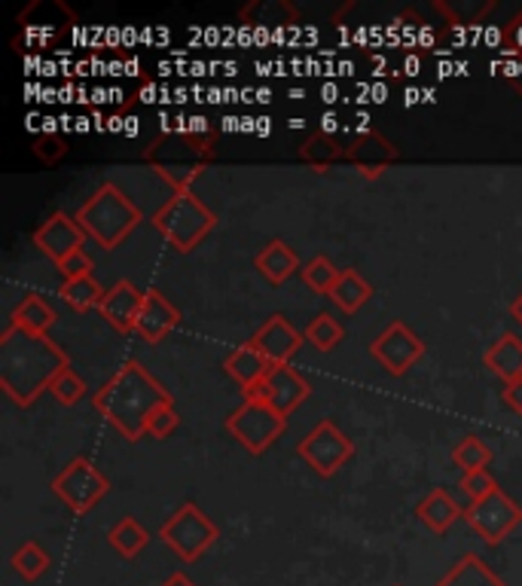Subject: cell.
Instances as JSON below:
<instances>
[{
	"mask_svg": "<svg viewBox=\"0 0 522 586\" xmlns=\"http://www.w3.org/2000/svg\"><path fill=\"white\" fill-rule=\"evenodd\" d=\"M65 367H71V360L61 345L53 343L49 336L7 324L0 336V388L10 401L31 406L43 391H49Z\"/></svg>",
	"mask_w": 522,
	"mask_h": 586,
	"instance_id": "obj_1",
	"label": "cell"
},
{
	"mask_svg": "<svg viewBox=\"0 0 522 586\" xmlns=\"http://www.w3.org/2000/svg\"><path fill=\"white\" fill-rule=\"evenodd\" d=\"M171 403V394L147 372L141 360H126L111 379L95 391L92 406L99 410L113 428L126 437L128 444H138L147 434V422L154 410Z\"/></svg>",
	"mask_w": 522,
	"mask_h": 586,
	"instance_id": "obj_2",
	"label": "cell"
},
{
	"mask_svg": "<svg viewBox=\"0 0 522 586\" xmlns=\"http://www.w3.org/2000/svg\"><path fill=\"white\" fill-rule=\"evenodd\" d=\"M214 147L212 135H186V131H162L147 150L144 162L154 169L166 184L174 186V193H184L196 184V177L212 165Z\"/></svg>",
	"mask_w": 522,
	"mask_h": 586,
	"instance_id": "obj_3",
	"label": "cell"
},
{
	"mask_svg": "<svg viewBox=\"0 0 522 586\" xmlns=\"http://www.w3.org/2000/svg\"><path fill=\"white\" fill-rule=\"evenodd\" d=\"M141 208L128 199L126 193L116 184H101L77 211V223L92 235L104 251H113L123 244L141 223Z\"/></svg>",
	"mask_w": 522,
	"mask_h": 586,
	"instance_id": "obj_4",
	"label": "cell"
},
{
	"mask_svg": "<svg viewBox=\"0 0 522 586\" xmlns=\"http://www.w3.org/2000/svg\"><path fill=\"white\" fill-rule=\"evenodd\" d=\"M217 223V217L212 215V208L198 199L193 189L174 193L159 211L154 215V227L159 229V235L174 248V251H193Z\"/></svg>",
	"mask_w": 522,
	"mask_h": 586,
	"instance_id": "obj_5",
	"label": "cell"
},
{
	"mask_svg": "<svg viewBox=\"0 0 522 586\" xmlns=\"http://www.w3.org/2000/svg\"><path fill=\"white\" fill-rule=\"evenodd\" d=\"M159 538H162V543L169 547L171 553H178L184 562H198L212 550V543L220 538V531L198 504L186 501L171 514V519L162 522Z\"/></svg>",
	"mask_w": 522,
	"mask_h": 586,
	"instance_id": "obj_6",
	"label": "cell"
},
{
	"mask_svg": "<svg viewBox=\"0 0 522 586\" xmlns=\"http://www.w3.org/2000/svg\"><path fill=\"white\" fill-rule=\"evenodd\" d=\"M287 428V415H282L275 406L260 401H245L236 413L226 418V430L239 440L248 452H266Z\"/></svg>",
	"mask_w": 522,
	"mask_h": 586,
	"instance_id": "obj_7",
	"label": "cell"
},
{
	"mask_svg": "<svg viewBox=\"0 0 522 586\" xmlns=\"http://www.w3.org/2000/svg\"><path fill=\"white\" fill-rule=\"evenodd\" d=\"M53 492L71 507L73 514L83 516L111 492V480L89 458H73L56 473Z\"/></svg>",
	"mask_w": 522,
	"mask_h": 586,
	"instance_id": "obj_8",
	"label": "cell"
},
{
	"mask_svg": "<svg viewBox=\"0 0 522 586\" xmlns=\"http://www.w3.org/2000/svg\"><path fill=\"white\" fill-rule=\"evenodd\" d=\"M297 452L318 476H333L342 464H349L354 444L349 434H342L330 418H325L299 440Z\"/></svg>",
	"mask_w": 522,
	"mask_h": 586,
	"instance_id": "obj_9",
	"label": "cell"
},
{
	"mask_svg": "<svg viewBox=\"0 0 522 586\" xmlns=\"http://www.w3.org/2000/svg\"><path fill=\"white\" fill-rule=\"evenodd\" d=\"M465 522L480 535L483 541L495 547L508 538L510 531L522 522V507L513 498H508L501 489H495L492 495L474 501L465 507Z\"/></svg>",
	"mask_w": 522,
	"mask_h": 586,
	"instance_id": "obj_10",
	"label": "cell"
},
{
	"mask_svg": "<svg viewBox=\"0 0 522 586\" xmlns=\"http://www.w3.org/2000/svg\"><path fill=\"white\" fill-rule=\"evenodd\" d=\"M370 355L379 360L382 370L392 376H404V372L416 367L424 355V343L412 333L404 321H395L392 328H385L370 345Z\"/></svg>",
	"mask_w": 522,
	"mask_h": 586,
	"instance_id": "obj_11",
	"label": "cell"
},
{
	"mask_svg": "<svg viewBox=\"0 0 522 586\" xmlns=\"http://www.w3.org/2000/svg\"><path fill=\"white\" fill-rule=\"evenodd\" d=\"M31 242L37 244L41 254H46L56 266H61L65 260L83 251L86 229L77 223V217L56 211V215H49V220H43L41 227L34 229Z\"/></svg>",
	"mask_w": 522,
	"mask_h": 586,
	"instance_id": "obj_12",
	"label": "cell"
},
{
	"mask_svg": "<svg viewBox=\"0 0 522 586\" xmlns=\"http://www.w3.org/2000/svg\"><path fill=\"white\" fill-rule=\"evenodd\" d=\"M306 343V336L299 333L297 328H291V321L284 315H272L251 336V345L263 358L272 364V367H282V364H291V358L299 352V345Z\"/></svg>",
	"mask_w": 522,
	"mask_h": 586,
	"instance_id": "obj_13",
	"label": "cell"
},
{
	"mask_svg": "<svg viewBox=\"0 0 522 586\" xmlns=\"http://www.w3.org/2000/svg\"><path fill=\"white\" fill-rule=\"evenodd\" d=\"M345 159L361 169V174H367V177H379L392 162L400 159V150H397L395 143L388 141L385 135L373 129H361V135L349 143V150H345Z\"/></svg>",
	"mask_w": 522,
	"mask_h": 586,
	"instance_id": "obj_14",
	"label": "cell"
},
{
	"mask_svg": "<svg viewBox=\"0 0 522 586\" xmlns=\"http://www.w3.org/2000/svg\"><path fill=\"white\" fill-rule=\"evenodd\" d=\"M266 403L275 406L282 415H291L297 406H303V401L311 394L309 382L299 376L291 364H282V367H269L266 379Z\"/></svg>",
	"mask_w": 522,
	"mask_h": 586,
	"instance_id": "obj_15",
	"label": "cell"
},
{
	"mask_svg": "<svg viewBox=\"0 0 522 586\" xmlns=\"http://www.w3.org/2000/svg\"><path fill=\"white\" fill-rule=\"evenodd\" d=\"M181 324V312L178 306H171L162 290H147L141 302V312H138V321H135V330L141 333L147 343H162L169 336L171 330Z\"/></svg>",
	"mask_w": 522,
	"mask_h": 586,
	"instance_id": "obj_16",
	"label": "cell"
},
{
	"mask_svg": "<svg viewBox=\"0 0 522 586\" xmlns=\"http://www.w3.org/2000/svg\"><path fill=\"white\" fill-rule=\"evenodd\" d=\"M144 294L132 281H116V285L104 294L99 312L107 318V324L120 333H128L135 330V321H138V312H141Z\"/></svg>",
	"mask_w": 522,
	"mask_h": 586,
	"instance_id": "obj_17",
	"label": "cell"
},
{
	"mask_svg": "<svg viewBox=\"0 0 522 586\" xmlns=\"http://www.w3.org/2000/svg\"><path fill=\"white\" fill-rule=\"evenodd\" d=\"M254 263L269 285H284V281L299 269V257L282 242V239H272V242L257 254Z\"/></svg>",
	"mask_w": 522,
	"mask_h": 586,
	"instance_id": "obj_18",
	"label": "cell"
},
{
	"mask_svg": "<svg viewBox=\"0 0 522 586\" xmlns=\"http://www.w3.org/2000/svg\"><path fill=\"white\" fill-rule=\"evenodd\" d=\"M434 586H508L477 553H465Z\"/></svg>",
	"mask_w": 522,
	"mask_h": 586,
	"instance_id": "obj_19",
	"label": "cell"
},
{
	"mask_svg": "<svg viewBox=\"0 0 522 586\" xmlns=\"http://www.w3.org/2000/svg\"><path fill=\"white\" fill-rule=\"evenodd\" d=\"M416 514H419V519H422L428 529L443 535V531H450V526L458 519V516H465V510L452 501L450 492H443V489H431V492L419 501Z\"/></svg>",
	"mask_w": 522,
	"mask_h": 586,
	"instance_id": "obj_20",
	"label": "cell"
},
{
	"mask_svg": "<svg viewBox=\"0 0 522 586\" xmlns=\"http://www.w3.org/2000/svg\"><path fill=\"white\" fill-rule=\"evenodd\" d=\"M269 367H272V364H269V360L263 358V355H260L251 343L236 348V352L224 360V370L229 372V376H232V379H236L245 391H248L251 386H257L260 379H266Z\"/></svg>",
	"mask_w": 522,
	"mask_h": 586,
	"instance_id": "obj_21",
	"label": "cell"
},
{
	"mask_svg": "<svg viewBox=\"0 0 522 586\" xmlns=\"http://www.w3.org/2000/svg\"><path fill=\"white\" fill-rule=\"evenodd\" d=\"M486 367L501 376L504 382L522 379V340L513 333H504L498 343L486 352Z\"/></svg>",
	"mask_w": 522,
	"mask_h": 586,
	"instance_id": "obj_22",
	"label": "cell"
},
{
	"mask_svg": "<svg viewBox=\"0 0 522 586\" xmlns=\"http://www.w3.org/2000/svg\"><path fill=\"white\" fill-rule=\"evenodd\" d=\"M56 321H58L56 309L43 300V297H37V294H31V297H25V300L19 302L13 318H10V324L29 330V333H37V336H46Z\"/></svg>",
	"mask_w": 522,
	"mask_h": 586,
	"instance_id": "obj_23",
	"label": "cell"
},
{
	"mask_svg": "<svg viewBox=\"0 0 522 586\" xmlns=\"http://www.w3.org/2000/svg\"><path fill=\"white\" fill-rule=\"evenodd\" d=\"M241 19L254 28H287L297 22V7H291L287 0H257L241 10Z\"/></svg>",
	"mask_w": 522,
	"mask_h": 586,
	"instance_id": "obj_24",
	"label": "cell"
},
{
	"mask_svg": "<svg viewBox=\"0 0 522 586\" xmlns=\"http://www.w3.org/2000/svg\"><path fill=\"white\" fill-rule=\"evenodd\" d=\"M370 297H373V287L354 269H342L339 281L333 285V290H330V300L337 302V309H342L345 315H354Z\"/></svg>",
	"mask_w": 522,
	"mask_h": 586,
	"instance_id": "obj_25",
	"label": "cell"
},
{
	"mask_svg": "<svg viewBox=\"0 0 522 586\" xmlns=\"http://www.w3.org/2000/svg\"><path fill=\"white\" fill-rule=\"evenodd\" d=\"M107 543H111L113 550L123 559H135L144 547L150 543V535H147V529H144L135 516H126V519H120V522L107 531Z\"/></svg>",
	"mask_w": 522,
	"mask_h": 586,
	"instance_id": "obj_26",
	"label": "cell"
},
{
	"mask_svg": "<svg viewBox=\"0 0 522 586\" xmlns=\"http://www.w3.org/2000/svg\"><path fill=\"white\" fill-rule=\"evenodd\" d=\"M58 294H61V300L68 302L73 312H89V309H99L107 290H101L99 281L92 275H86V278L65 281V285L58 287Z\"/></svg>",
	"mask_w": 522,
	"mask_h": 586,
	"instance_id": "obj_27",
	"label": "cell"
},
{
	"mask_svg": "<svg viewBox=\"0 0 522 586\" xmlns=\"http://www.w3.org/2000/svg\"><path fill=\"white\" fill-rule=\"evenodd\" d=\"M438 7V13H443L450 19L452 25H477L483 15H489L498 7L495 0H438L434 3Z\"/></svg>",
	"mask_w": 522,
	"mask_h": 586,
	"instance_id": "obj_28",
	"label": "cell"
},
{
	"mask_svg": "<svg viewBox=\"0 0 522 586\" xmlns=\"http://www.w3.org/2000/svg\"><path fill=\"white\" fill-rule=\"evenodd\" d=\"M49 553L43 550L41 543L37 541H25L19 550L13 553V572L22 577V581H29V584H34V581H41L43 574H46V568H49Z\"/></svg>",
	"mask_w": 522,
	"mask_h": 586,
	"instance_id": "obj_29",
	"label": "cell"
},
{
	"mask_svg": "<svg viewBox=\"0 0 522 586\" xmlns=\"http://www.w3.org/2000/svg\"><path fill=\"white\" fill-rule=\"evenodd\" d=\"M345 150L349 147H339V141L333 135H325V131H315L309 141L299 147V157L306 159L315 169H327L330 162L337 159H345Z\"/></svg>",
	"mask_w": 522,
	"mask_h": 586,
	"instance_id": "obj_30",
	"label": "cell"
},
{
	"mask_svg": "<svg viewBox=\"0 0 522 586\" xmlns=\"http://www.w3.org/2000/svg\"><path fill=\"white\" fill-rule=\"evenodd\" d=\"M303 336H306V343L311 348H318V352H333L342 340H345V330L339 324L337 318L330 315H318L311 318L309 328L303 330Z\"/></svg>",
	"mask_w": 522,
	"mask_h": 586,
	"instance_id": "obj_31",
	"label": "cell"
},
{
	"mask_svg": "<svg viewBox=\"0 0 522 586\" xmlns=\"http://www.w3.org/2000/svg\"><path fill=\"white\" fill-rule=\"evenodd\" d=\"M452 461L465 473L486 471V464L492 461V449L483 444L480 437H465L462 444L452 449Z\"/></svg>",
	"mask_w": 522,
	"mask_h": 586,
	"instance_id": "obj_32",
	"label": "cell"
},
{
	"mask_svg": "<svg viewBox=\"0 0 522 586\" xmlns=\"http://www.w3.org/2000/svg\"><path fill=\"white\" fill-rule=\"evenodd\" d=\"M339 275H342V272L327 257H315L303 266V281H306V287H311L315 294H327V297H330V290H333V285L339 281Z\"/></svg>",
	"mask_w": 522,
	"mask_h": 586,
	"instance_id": "obj_33",
	"label": "cell"
},
{
	"mask_svg": "<svg viewBox=\"0 0 522 586\" xmlns=\"http://www.w3.org/2000/svg\"><path fill=\"white\" fill-rule=\"evenodd\" d=\"M49 391L56 394V401L58 403H65V406H73L77 401H83L86 398V382L73 372V367H65V370L58 372L56 376V382L49 386Z\"/></svg>",
	"mask_w": 522,
	"mask_h": 586,
	"instance_id": "obj_34",
	"label": "cell"
},
{
	"mask_svg": "<svg viewBox=\"0 0 522 586\" xmlns=\"http://www.w3.org/2000/svg\"><path fill=\"white\" fill-rule=\"evenodd\" d=\"M181 425V415H178V410H174V401L171 403H162L159 410H154V415H150V422H147V434L150 437H156V440H166L171 430Z\"/></svg>",
	"mask_w": 522,
	"mask_h": 586,
	"instance_id": "obj_35",
	"label": "cell"
},
{
	"mask_svg": "<svg viewBox=\"0 0 522 586\" xmlns=\"http://www.w3.org/2000/svg\"><path fill=\"white\" fill-rule=\"evenodd\" d=\"M462 489H465L467 498H470V504H474V501L492 495L495 489H498V483H495V476L489 471H470V473H462Z\"/></svg>",
	"mask_w": 522,
	"mask_h": 586,
	"instance_id": "obj_36",
	"label": "cell"
},
{
	"mask_svg": "<svg viewBox=\"0 0 522 586\" xmlns=\"http://www.w3.org/2000/svg\"><path fill=\"white\" fill-rule=\"evenodd\" d=\"M58 272L65 275V281L86 278V275H92V260L86 257V251H80V254H73V257L65 260V263L58 266Z\"/></svg>",
	"mask_w": 522,
	"mask_h": 586,
	"instance_id": "obj_37",
	"label": "cell"
},
{
	"mask_svg": "<svg viewBox=\"0 0 522 586\" xmlns=\"http://www.w3.org/2000/svg\"><path fill=\"white\" fill-rule=\"evenodd\" d=\"M65 141L61 138H56V135H49V138H37L34 141V153L41 159H46V162H58V159L65 157Z\"/></svg>",
	"mask_w": 522,
	"mask_h": 586,
	"instance_id": "obj_38",
	"label": "cell"
},
{
	"mask_svg": "<svg viewBox=\"0 0 522 586\" xmlns=\"http://www.w3.org/2000/svg\"><path fill=\"white\" fill-rule=\"evenodd\" d=\"M501 34H504L501 46H504L508 53H522V13L517 15V19H510L508 25L501 28Z\"/></svg>",
	"mask_w": 522,
	"mask_h": 586,
	"instance_id": "obj_39",
	"label": "cell"
},
{
	"mask_svg": "<svg viewBox=\"0 0 522 586\" xmlns=\"http://www.w3.org/2000/svg\"><path fill=\"white\" fill-rule=\"evenodd\" d=\"M504 403H508L513 413L522 415V379L508 382V388H504Z\"/></svg>",
	"mask_w": 522,
	"mask_h": 586,
	"instance_id": "obj_40",
	"label": "cell"
},
{
	"mask_svg": "<svg viewBox=\"0 0 522 586\" xmlns=\"http://www.w3.org/2000/svg\"><path fill=\"white\" fill-rule=\"evenodd\" d=\"M159 586H196V584H193V581H190L184 572H174L171 577H166V581H162Z\"/></svg>",
	"mask_w": 522,
	"mask_h": 586,
	"instance_id": "obj_41",
	"label": "cell"
},
{
	"mask_svg": "<svg viewBox=\"0 0 522 586\" xmlns=\"http://www.w3.org/2000/svg\"><path fill=\"white\" fill-rule=\"evenodd\" d=\"M510 312H513V318H517V321L522 324V294L517 297V300H513V306H510Z\"/></svg>",
	"mask_w": 522,
	"mask_h": 586,
	"instance_id": "obj_42",
	"label": "cell"
},
{
	"mask_svg": "<svg viewBox=\"0 0 522 586\" xmlns=\"http://www.w3.org/2000/svg\"><path fill=\"white\" fill-rule=\"evenodd\" d=\"M333 129H337V116L327 114L325 116V135H333Z\"/></svg>",
	"mask_w": 522,
	"mask_h": 586,
	"instance_id": "obj_43",
	"label": "cell"
}]
</instances>
